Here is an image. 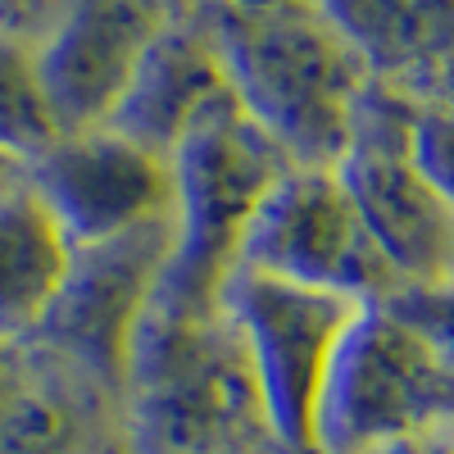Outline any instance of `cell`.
I'll list each match as a JSON object with an SVG mask.
<instances>
[{
    "label": "cell",
    "instance_id": "5b68a950",
    "mask_svg": "<svg viewBox=\"0 0 454 454\" xmlns=\"http://www.w3.org/2000/svg\"><path fill=\"white\" fill-rule=\"evenodd\" d=\"M237 269H259L359 305L400 291V278L332 168H291L278 182L241 246Z\"/></svg>",
    "mask_w": 454,
    "mask_h": 454
},
{
    "label": "cell",
    "instance_id": "8992f818",
    "mask_svg": "<svg viewBox=\"0 0 454 454\" xmlns=\"http://www.w3.org/2000/svg\"><path fill=\"white\" fill-rule=\"evenodd\" d=\"M450 404L454 368L400 314L387 305L382 314H368L364 305L336 350L318 409V441H340L346 450L382 445Z\"/></svg>",
    "mask_w": 454,
    "mask_h": 454
},
{
    "label": "cell",
    "instance_id": "2e32d148",
    "mask_svg": "<svg viewBox=\"0 0 454 454\" xmlns=\"http://www.w3.org/2000/svg\"><path fill=\"white\" fill-rule=\"evenodd\" d=\"M218 5H232V10H278V5H300V0H218Z\"/></svg>",
    "mask_w": 454,
    "mask_h": 454
},
{
    "label": "cell",
    "instance_id": "ba28073f",
    "mask_svg": "<svg viewBox=\"0 0 454 454\" xmlns=\"http://www.w3.org/2000/svg\"><path fill=\"white\" fill-rule=\"evenodd\" d=\"M173 19L160 0H73L51 42L36 51L59 132L105 128Z\"/></svg>",
    "mask_w": 454,
    "mask_h": 454
},
{
    "label": "cell",
    "instance_id": "7a4b0ae2",
    "mask_svg": "<svg viewBox=\"0 0 454 454\" xmlns=\"http://www.w3.org/2000/svg\"><path fill=\"white\" fill-rule=\"evenodd\" d=\"M173 186H177V246L164 286H205L227 259L241 263V246L259 209L269 205L278 182L295 168L282 145L263 132L223 91L173 145Z\"/></svg>",
    "mask_w": 454,
    "mask_h": 454
},
{
    "label": "cell",
    "instance_id": "3957f363",
    "mask_svg": "<svg viewBox=\"0 0 454 454\" xmlns=\"http://www.w3.org/2000/svg\"><path fill=\"white\" fill-rule=\"evenodd\" d=\"M332 173L350 192L400 291L454 282V209L413 150V105L404 96L372 87Z\"/></svg>",
    "mask_w": 454,
    "mask_h": 454
},
{
    "label": "cell",
    "instance_id": "277c9868",
    "mask_svg": "<svg viewBox=\"0 0 454 454\" xmlns=\"http://www.w3.org/2000/svg\"><path fill=\"white\" fill-rule=\"evenodd\" d=\"M359 309V300L314 291L259 269H237L232 314L241 340L250 346V377L259 382L273 423L295 445L318 441L323 391Z\"/></svg>",
    "mask_w": 454,
    "mask_h": 454
},
{
    "label": "cell",
    "instance_id": "7c38bea8",
    "mask_svg": "<svg viewBox=\"0 0 454 454\" xmlns=\"http://www.w3.org/2000/svg\"><path fill=\"white\" fill-rule=\"evenodd\" d=\"M55 109L42 87L36 51L0 36V160H42L59 141Z\"/></svg>",
    "mask_w": 454,
    "mask_h": 454
},
{
    "label": "cell",
    "instance_id": "9a60e30c",
    "mask_svg": "<svg viewBox=\"0 0 454 454\" xmlns=\"http://www.w3.org/2000/svg\"><path fill=\"white\" fill-rule=\"evenodd\" d=\"M68 5L73 0H0V36L27 51H42L59 19L68 14Z\"/></svg>",
    "mask_w": 454,
    "mask_h": 454
},
{
    "label": "cell",
    "instance_id": "5bb4252c",
    "mask_svg": "<svg viewBox=\"0 0 454 454\" xmlns=\"http://www.w3.org/2000/svg\"><path fill=\"white\" fill-rule=\"evenodd\" d=\"M413 150L454 209V100L413 105Z\"/></svg>",
    "mask_w": 454,
    "mask_h": 454
},
{
    "label": "cell",
    "instance_id": "9c48e42d",
    "mask_svg": "<svg viewBox=\"0 0 454 454\" xmlns=\"http://www.w3.org/2000/svg\"><path fill=\"white\" fill-rule=\"evenodd\" d=\"M382 91L454 78V0H314Z\"/></svg>",
    "mask_w": 454,
    "mask_h": 454
},
{
    "label": "cell",
    "instance_id": "30bf717a",
    "mask_svg": "<svg viewBox=\"0 0 454 454\" xmlns=\"http://www.w3.org/2000/svg\"><path fill=\"white\" fill-rule=\"evenodd\" d=\"M223 91H227V82H223V68H218L209 42L200 36V27L182 14L164 27L160 42L150 46L145 64L137 68V78L123 96V105L114 109V119L105 128L160 150V155H173L182 132L192 128Z\"/></svg>",
    "mask_w": 454,
    "mask_h": 454
},
{
    "label": "cell",
    "instance_id": "4fadbf2b",
    "mask_svg": "<svg viewBox=\"0 0 454 454\" xmlns=\"http://www.w3.org/2000/svg\"><path fill=\"white\" fill-rule=\"evenodd\" d=\"M391 314H400L427 346L454 368V282L450 286H409L382 300Z\"/></svg>",
    "mask_w": 454,
    "mask_h": 454
},
{
    "label": "cell",
    "instance_id": "6da1fadb",
    "mask_svg": "<svg viewBox=\"0 0 454 454\" xmlns=\"http://www.w3.org/2000/svg\"><path fill=\"white\" fill-rule=\"evenodd\" d=\"M186 19L209 42L227 91L282 155L295 168H336L377 82L314 0L278 10L196 0Z\"/></svg>",
    "mask_w": 454,
    "mask_h": 454
},
{
    "label": "cell",
    "instance_id": "52a82bcc",
    "mask_svg": "<svg viewBox=\"0 0 454 454\" xmlns=\"http://www.w3.org/2000/svg\"><path fill=\"white\" fill-rule=\"evenodd\" d=\"M36 192L78 250L177 223L173 160L114 128L64 132L36 160Z\"/></svg>",
    "mask_w": 454,
    "mask_h": 454
},
{
    "label": "cell",
    "instance_id": "8fae6325",
    "mask_svg": "<svg viewBox=\"0 0 454 454\" xmlns=\"http://www.w3.org/2000/svg\"><path fill=\"white\" fill-rule=\"evenodd\" d=\"M73 237L36 186L0 192V332L46 323L73 273Z\"/></svg>",
    "mask_w": 454,
    "mask_h": 454
}]
</instances>
